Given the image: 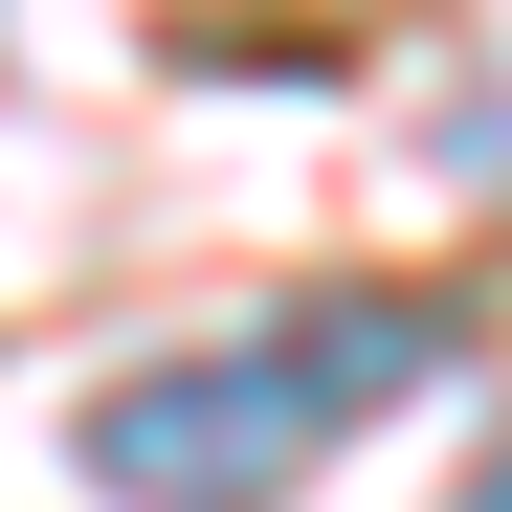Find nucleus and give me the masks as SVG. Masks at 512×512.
Masks as SVG:
<instances>
[{"instance_id":"f257e3e1","label":"nucleus","mask_w":512,"mask_h":512,"mask_svg":"<svg viewBox=\"0 0 512 512\" xmlns=\"http://www.w3.org/2000/svg\"><path fill=\"white\" fill-rule=\"evenodd\" d=\"M423 379H446V312H423V290H312V312H268V334L134 357L67 446H90L112 512H290V490L334 468V423H379V401H423Z\"/></svg>"},{"instance_id":"f03ea898","label":"nucleus","mask_w":512,"mask_h":512,"mask_svg":"<svg viewBox=\"0 0 512 512\" xmlns=\"http://www.w3.org/2000/svg\"><path fill=\"white\" fill-rule=\"evenodd\" d=\"M446 512H512V446H490V468H468V490H446Z\"/></svg>"}]
</instances>
